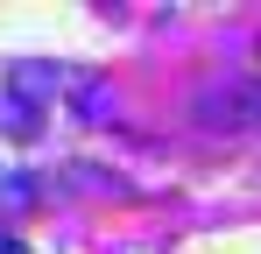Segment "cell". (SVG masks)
<instances>
[{
	"label": "cell",
	"instance_id": "3957f363",
	"mask_svg": "<svg viewBox=\"0 0 261 254\" xmlns=\"http://www.w3.org/2000/svg\"><path fill=\"white\" fill-rule=\"evenodd\" d=\"M254 49H261V42H254Z\"/></svg>",
	"mask_w": 261,
	"mask_h": 254
},
{
	"label": "cell",
	"instance_id": "6da1fadb",
	"mask_svg": "<svg viewBox=\"0 0 261 254\" xmlns=\"http://www.w3.org/2000/svg\"><path fill=\"white\" fill-rule=\"evenodd\" d=\"M198 120H205V127H226V134L261 127V78H233V85L198 92Z\"/></svg>",
	"mask_w": 261,
	"mask_h": 254
},
{
	"label": "cell",
	"instance_id": "7a4b0ae2",
	"mask_svg": "<svg viewBox=\"0 0 261 254\" xmlns=\"http://www.w3.org/2000/svg\"><path fill=\"white\" fill-rule=\"evenodd\" d=\"M43 127V113L29 106V99H14L7 85H0V134H36Z\"/></svg>",
	"mask_w": 261,
	"mask_h": 254
}]
</instances>
